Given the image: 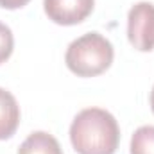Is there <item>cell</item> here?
I'll use <instances>...</instances> for the list:
<instances>
[{"label":"cell","instance_id":"3957f363","mask_svg":"<svg viewBox=\"0 0 154 154\" xmlns=\"http://www.w3.org/2000/svg\"><path fill=\"white\" fill-rule=\"evenodd\" d=\"M127 38L136 50L151 52L154 48V4L138 2L127 14Z\"/></svg>","mask_w":154,"mask_h":154},{"label":"cell","instance_id":"9c48e42d","mask_svg":"<svg viewBox=\"0 0 154 154\" xmlns=\"http://www.w3.org/2000/svg\"><path fill=\"white\" fill-rule=\"evenodd\" d=\"M29 0H0V7L4 9H18V7H23Z\"/></svg>","mask_w":154,"mask_h":154},{"label":"cell","instance_id":"6da1fadb","mask_svg":"<svg viewBox=\"0 0 154 154\" xmlns=\"http://www.w3.org/2000/svg\"><path fill=\"white\" fill-rule=\"evenodd\" d=\"M70 140L79 154H115L120 127L109 111L86 108L77 113L70 125Z\"/></svg>","mask_w":154,"mask_h":154},{"label":"cell","instance_id":"30bf717a","mask_svg":"<svg viewBox=\"0 0 154 154\" xmlns=\"http://www.w3.org/2000/svg\"><path fill=\"white\" fill-rule=\"evenodd\" d=\"M151 109L154 113V86H152V91H151Z\"/></svg>","mask_w":154,"mask_h":154},{"label":"cell","instance_id":"7a4b0ae2","mask_svg":"<svg viewBox=\"0 0 154 154\" xmlns=\"http://www.w3.org/2000/svg\"><path fill=\"white\" fill-rule=\"evenodd\" d=\"M113 45L99 32H88L68 45L65 61L79 77H93L106 72L113 63Z\"/></svg>","mask_w":154,"mask_h":154},{"label":"cell","instance_id":"5b68a950","mask_svg":"<svg viewBox=\"0 0 154 154\" xmlns=\"http://www.w3.org/2000/svg\"><path fill=\"white\" fill-rule=\"evenodd\" d=\"M20 122V108L11 91L0 88V140L14 134Z\"/></svg>","mask_w":154,"mask_h":154},{"label":"cell","instance_id":"277c9868","mask_svg":"<svg viewBox=\"0 0 154 154\" xmlns=\"http://www.w3.org/2000/svg\"><path fill=\"white\" fill-rule=\"evenodd\" d=\"M95 0H43L47 16L59 25L81 23L91 11Z\"/></svg>","mask_w":154,"mask_h":154},{"label":"cell","instance_id":"ba28073f","mask_svg":"<svg viewBox=\"0 0 154 154\" xmlns=\"http://www.w3.org/2000/svg\"><path fill=\"white\" fill-rule=\"evenodd\" d=\"M13 32L5 23H0V63H4L11 54H13Z\"/></svg>","mask_w":154,"mask_h":154},{"label":"cell","instance_id":"52a82bcc","mask_svg":"<svg viewBox=\"0 0 154 154\" xmlns=\"http://www.w3.org/2000/svg\"><path fill=\"white\" fill-rule=\"evenodd\" d=\"M131 154H154V125H142L134 131Z\"/></svg>","mask_w":154,"mask_h":154},{"label":"cell","instance_id":"8992f818","mask_svg":"<svg viewBox=\"0 0 154 154\" xmlns=\"http://www.w3.org/2000/svg\"><path fill=\"white\" fill-rule=\"evenodd\" d=\"M18 154H63V151L59 142L52 134L45 131H36L23 140Z\"/></svg>","mask_w":154,"mask_h":154}]
</instances>
